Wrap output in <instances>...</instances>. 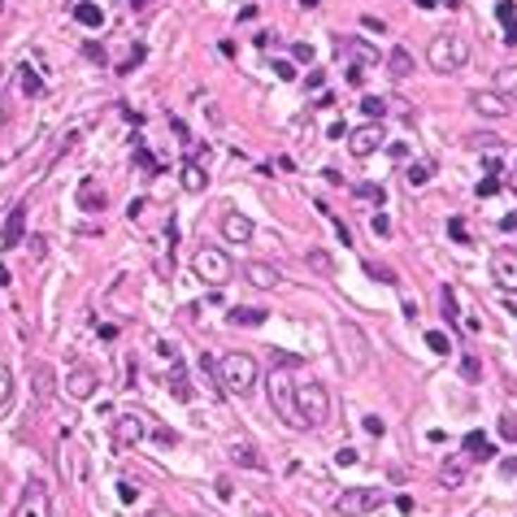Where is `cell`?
Instances as JSON below:
<instances>
[{"mask_svg": "<svg viewBox=\"0 0 517 517\" xmlns=\"http://www.w3.org/2000/svg\"><path fill=\"white\" fill-rule=\"evenodd\" d=\"M335 352H340L344 374H361V370L370 366V356H374L370 335L361 330L356 322H340V326H335Z\"/></svg>", "mask_w": 517, "mask_h": 517, "instance_id": "2", "label": "cell"}, {"mask_svg": "<svg viewBox=\"0 0 517 517\" xmlns=\"http://www.w3.org/2000/svg\"><path fill=\"white\" fill-rule=\"evenodd\" d=\"M79 204H83L87 213H105L109 196H105V187H100L96 178H83V183H79Z\"/></svg>", "mask_w": 517, "mask_h": 517, "instance_id": "18", "label": "cell"}, {"mask_svg": "<svg viewBox=\"0 0 517 517\" xmlns=\"http://www.w3.org/2000/svg\"><path fill=\"white\" fill-rule=\"evenodd\" d=\"M27 239V204H13L9 218H5V230H0V244L5 248H18Z\"/></svg>", "mask_w": 517, "mask_h": 517, "instance_id": "14", "label": "cell"}, {"mask_svg": "<svg viewBox=\"0 0 517 517\" xmlns=\"http://www.w3.org/2000/svg\"><path fill=\"white\" fill-rule=\"evenodd\" d=\"M0 13H5V0H0Z\"/></svg>", "mask_w": 517, "mask_h": 517, "instance_id": "60", "label": "cell"}, {"mask_svg": "<svg viewBox=\"0 0 517 517\" xmlns=\"http://www.w3.org/2000/svg\"><path fill=\"white\" fill-rule=\"evenodd\" d=\"M300 366V356H292V352H274L270 356V404H274V413L287 426H296V430H304L300 426V413H296V378L287 374V370H296Z\"/></svg>", "mask_w": 517, "mask_h": 517, "instance_id": "1", "label": "cell"}, {"mask_svg": "<svg viewBox=\"0 0 517 517\" xmlns=\"http://www.w3.org/2000/svg\"><path fill=\"white\" fill-rule=\"evenodd\" d=\"M382 504V491L378 487H348L340 500H335V517H366Z\"/></svg>", "mask_w": 517, "mask_h": 517, "instance_id": "7", "label": "cell"}, {"mask_svg": "<svg viewBox=\"0 0 517 517\" xmlns=\"http://www.w3.org/2000/svg\"><path fill=\"white\" fill-rule=\"evenodd\" d=\"M430 178H435V166H430V161L404 166V183H409V187H422V183H430Z\"/></svg>", "mask_w": 517, "mask_h": 517, "instance_id": "27", "label": "cell"}, {"mask_svg": "<svg viewBox=\"0 0 517 517\" xmlns=\"http://www.w3.org/2000/svg\"><path fill=\"white\" fill-rule=\"evenodd\" d=\"M496 18L504 22V31L517 27V5H513V0H500V5H496Z\"/></svg>", "mask_w": 517, "mask_h": 517, "instance_id": "37", "label": "cell"}, {"mask_svg": "<svg viewBox=\"0 0 517 517\" xmlns=\"http://www.w3.org/2000/svg\"><path fill=\"white\" fill-rule=\"evenodd\" d=\"M366 274H370L374 282H382V287H396V282H400L392 266H378V261H366Z\"/></svg>", "mask_w": 517, "mask_h": 517, "instance_id": "32", "label": "cell"}, {"mask_svg": "<svg viewBox=\"0 0 517 517\" xmlns=\"http://www.w3.org/2000/svg\"><path fill=\"white\" fill-rule=\"evenodd\" d=\"M183 187H187L192 196H200L204 187H209V170H204L196 157H192V161H183Z\"/></svg>", "mask_w": 517, "mask_h": 517, "instance_id": "21", "label": "cell"}, {"mask_svg": "<svg viewBox=\"0 0 517 517\" xmlns=\"http://www.w3.org/2000/svg\"><path fill=\"white\" fill-rule=\"evenodd\" d=\"M500 470H504V474H517V456H509V461H500Z\"/></svg>", "mask_w": 517, "mask_h": 517, "instance_id": "55", "label": "cell"}, {"mask_svg": "<svg viewBox=\"0 0 517 517\" xmlns=\"http://www.w3.org/2000/svg\"><path fill=\"white\" fill-rule=\"evenodd\" d=\"M13 517H53V500H48V487H44V482H27V491H22V500H18Z\"/></svg>", "mask_w": 517, "mask_h": 517, "instance_id": "8", "label": "cell"}, {"mask_svg": "<svg viewBox=\"0 0 517 517\" xmlns=\"http://www.w3.org/2000/svg\"><path fill=\"white\" fill-rule=\"evenodd\" d=\"M239 274H244V282H248V287H256V292H274L278 282H282V274H278L274 266H266V261H248Z\"/></svg>", "mask_w": 517, "mask_h": 517, "instance_id": "13", "label": "cell"}, {"mask_svg": "<svg viewBox=\"0 0 517 517\" xmlns=\"http://www.w3.org/2000/svg\"><path fill=\"white\" fill-rule=\"evenodd\" d=\"M9 396H13V374H9V366H0V409L9 404Z\"/></svg>", "mask_w": 517, "mask_h": 517, "instance_id": "38", "label": "cell"}, {"mask_svg": "<svg viewBox=\"0 0 517 517\" xmlns=\"http://www.w3.org/2000/svg\"><path fill=\"white\" fill-rule=\"evenodd\" d=\"M461 452L478 465V461H491V456H496V444H491L482 430H470V435H465V444H461Z\"/></svg>", "mask_w": 517, "mask_h": 517, "instance_id": "19", "label": "cell"}, {"mask_svg": "<svg viewBox=\"0 0 517 517\" xmlns=\"http://www.w3.org/2000/svg\"><path fill=\"white\" fill-rule=\"evenodd\" d=\"M83 53H87L92 61H100V66H105V48H100V44H83Z\"/></svg>", "mask_w": 517, "mask_h": 517, "instance_id": "49", "label": "cell"}, {"mask_svg": "<svg viewBox=\"0 0 517 517\" xmlns=\"http://www.w3.org/2000/svg\"><path fill=\"white\" fill-rule=\"evenodd\" d=\"M361 113H366L370 122H374V118L382 122V113H387V100H382V96H366V100H361Z\"/></svg>", "mask_w": 517, "mask_h": 517, "instance_id": "34", "label": "cell"}, {"mask_svg": "<svg viewBox=\"0 0 517 517\" xmlns=\"http://www.w3.org/2000/svg\"><path fill=\"white\" fill-rule=\"evenodd\" d=\"M335 465H356V452L352 448H340V452H335Z\"/></svg>", "mask_w": 517, "mask_h": 517, "instance_id": "50", "label": "cell"}, {"mask_svg": "<svg viewBox=\"0 0 517 517\" xmlns=\"http://www.w3.org/2000/svg\"><path fill=\"white\" fill-rule=\"evenodd\" d=\"M370 230H374L378 239H382V235H392V218H387V213H374V218H370Z\"/></svg>", "mask_w": 517, "mask_h": 517, "instance_id": "41", "label": "cell"}, {"mask_svg": "<svg viewBox=\"0 0 517 517\" xmlns=\"http://www.w3.org/2000/svg\"><path fill=\"white\" fill-rule=\"evenodd\" d=\"M266 318H270L266 309H230V313H226V322H230V326H248V330H252V326H261Z\"/></svg>", "mask_w": 517, "mask_h": 517, "instance_id": "25", "label": "cell"}, {"mask_svg": "<svg viewBox=\"0 0 517 517\" xmlns=\"http://www.w3.org/2000/svg\"><path fill=\"white\" fill-rule=\"evenodd\" d=\"M152 439H157V444H166V448H174V430H152Z\"/></svg>", "mask_w": 517, "mask_h": 517, "instance_id": "51", "label": "cell"}, {"mask_svg": "<svg viewBox=\"0 0 517 517\" xmlns=\"http://www.w3.org/2000/svg\"><path fill=\"white\" fill-rule=\"evenodd\" d=\"M304 261H309V270H318L322 278H330V274H335V256H330L326 248H309Z\"/></svg>", "mask_w": 517, "mask_h": 517, "instance_id": "28", "label": "cell"}, {"mask_svg": "<svg viewBox=\"0 0 517 517\" xmlns=\"http://www.w3.org/2000/svg\"><path fill=\"white\" fill-rule=\"evenodd\" d=\"M135 496H139V487H131V478H122L118 482V500L122 504H135Z\"/></svg>", "mask_w": 517, "mask_h": 517, "instance_id": "42", "label": "cell"}, {"mask_svg": "<svg viewBox=\"0 0 517 517\" xmlns=\"http://www.w3.org/2000/svg\"><path fill=\"white\" fill-rule=\"evenodd\" d=\"M366 430L370 435H382V418H366Z\"/></svg>", "mask_w": 517, "mask_h": 517, "instance_id": "53", "label": "cell"}, {"mask_svg": "<svg viewBox=\"0 0 517 517\" xmlns=\"http://www.w3.org/2000/svg\"><path fill=\"white\" fill-rule=\"evenodd\" d=\"M426 348H430L435 356H448V352H452V340H448L444 330H430V335H426Z\"/></svg>", "mask_w": 517, "mask_h": 517, "instance_id": "33", "label": "cell"}, {"mask_svg": "<svg viewBox=\"0 0 517 517\" xmlns=\"http://www.w3.org/2000/svg\"><path fill=\"white\" fill-rule=\"evenodd\" d=\"M218 382L226 396H248L256 387V356L252 352H226L218 361Z\"/></svg>", "mask_w": 517, "mask_h": 517, "instance_id": "4", "label": "cell"}, {"mask_svg": "<svg viewBox=\"0 0 517 517\" xmlns=\"http://www.w3.org/2000/svg\"><path fill=\"white\" fill-rule=\"evenodd\" d=\"M352 192H356L361 200H378V204H382V187H378V183H356Z\"/></svg>", "mask_w": 517, "mask_h": 517, "instance_id": "39", "label": "cell"}, {"mask_svg": "<svg viewBox=\"0 0 517 517\" xmlns=\"http://www.w3.org/2000/svg\"><path fill=\"white\" fill-rule=\"evenodd\" d=\"M230 461L244 465V470H266V456L256 452L252 444H230Z\"/></svg>", "mask_w": 517, "mask_h": 517, "instance_id": "23", "label": "cell"}, {"mask_svg": "<svg viewBox=\"0 0 517 517\" xmlns=\"http://www.w3.org/2000/svg\"><path fill=\"white\" fill-rule=\"evenodd\" d=\"M504 44H513V48H517V27H509V31H504Z\"/></svg>", "mask_w": 517, "mask_h": 517, "instance_id": "56", "label": "cell"}, {"mask_svg": "<svg viewBox=\"0 0 517 517\" xmlns=\"http://www.w3.org/2000/svg\"><path fill=\"white\" fill-rule=\"evenodd\" d=\"M222 235L230 239V244H252V222L244 218V213H222Z\"/></svg>", "mask_w": 517, "mask_h": 517, "instance_id": "17", "label": "cell"}, {"mask_svg": "<svg viewBox=\"0 0 517 517\" xmlns=\"http://www.w3.org/2000/svg\"><path fill=\"white\" fill-rule=\"evenodd\" d=\"M96 387H100V374H96L92 366H74V370L66 374V392H70L74 400H92Z\"/></svg>", "mask_w": 517, "mask_h": 517, "instance_id": "11", "label": "cell"}, {"mask_svg": "<svg viewBox=\"0 0 517 517\" xmlns=\"http://www.w3.org/2000/svg\"><path fill=\"white\" fill-rule=\"evenodd\" d=\"M426 61H430L439 74H452V70H461L465 61H470V39L456 35V31L435 35V39L426 44Z\"/></svg>", "mask_w": 517, "mask_h": 517, "instance_id": "5", "label": "cell"}, {"mask_svg": "<svg viewBox=\"0 0 517 517\" xmlns=\"http://www.w3.org/2000/svg\"><path fill=\"white\" fill-rule=\"evenodd\" d=\"M461 374L470 378V382H478V378H482V366H478V356H465V361H461Z\"/></svg>", "mask_w": 517, "mask_h": 517, "instance_id": "40", "label": "cell"}, {"mask_svg": "<svg viewBox=\"0 0 517 517\" xmlns=\"http://www.w3.org/2000/svg\"><path fill=\"white\" fill-rule=\"evenodd\" d=\"M409 70H413L409 48H392V57H387V74H392V79H409Z\"/></svg>", "mask_w": 517, "mask_h": 517, "instance_id": "26", "label": "cell"}, {"mask_svg": "<svg viewBox=\"0 0 517 517\" xmlns=\"http://www.w3.org/2000/svg\"><path fill=\"white\" fill-rule=\"evenodd\" d=\"M500 430H504V439H513V444H517V422L509 418V413H504V418H500Z\"/></svg>", "mask_w": 517, "mask_h": 517, "instance_id": "48", "label": "cell"}, {"mask_svg": "<svg viewBox=\"0 0 517 517\" xmlns=\"http://www.w3.org/2000/svg\"><path fill=\"white\" fill-rule=\"evenodd\" d=\"M470 105H474V113H482V118H504V113L513 109L500 92H474V96H470Z\"/></svg>", "mask_w": 517, "mask_h": 517, "instance_id": "15", "label": "cell"}, {"mask_svg": "<svg viewBox=\"0 0 517 517\" xmlns=\"http://www.w3.org/2000/svg\"><path fill=\"white\" fill-rule=\"evenodd\" d=\"M22 96H31V100H39V96H44V79H39L31 66H22Z\"/></svg>", "mask_w": 517, "mask_h": 517, "instance_id": "31", "label": "cell"}, {"mask_svg": "<svg viewBox=\"0 0 517 517\" xmlns=\"http://www.w3.org/2000/svg\"><path fill=\"white\" fill-rule=\"evenodd\" d=\"M496 87H500L504 100H517V66H504V70L496 74Z\"/></svg>", "mask_w": 517, "mask_h": 517, "instance_id": "30", "label": "cell"}, {"mask_svg": "<svg viewBox=\"0 0 517 517\" xmlns=\"http://www.w3.org/2000/svg\"><path fill=\"white\" fill-rule=\"evenodd\" d=\"M0 287H9V270H0Z\"/></svg>", "mask_w": 517, "mask_h": 517, "instance_id": "58", "label": "cell"}, {"mask_svg": "<svg viewBox=\"0 0 517 517\" xmlns=\"http://www.w3.org/2000/svg\"><path fill=\"white\" fill-rule=\"evenodd\" d=\"M500 192V178H482L478 183V196H496Z\"/></svg>", "mask_w": 517, "mask_h": 517, "instance_id": "47", "label": "cell"}, {"mask_svg": "<svg viewBox=\"0 0 517 517\" xmlns=\"http://www.w3.org/2000/svg\"><path fill=\"white\" fill-rule=\"evenodd\" d=\"M300 5H304V9H313V5H322V0H300Z\"/></svg>", "mask_w": 517, "mask_h": 517, "instance_id": "59", "label": "cell"}, {"mask_svg": "<svg viewBox=\"0 0 517 517\" xmlns=\"http://www.w3.org/2000/svg\"><path fill=\"white\" fill-rule=\"evenodd\" d=\"M448 235H452V244H470V226H465V218H448Z\"/></svg>", "mask_w": 517, "mask_h": 517, "instance_id": "36", "label": "cell"}, {"mask_svg": "<svg viewBox=\"0 0 517 517\" xmlns=\"http://www.w3.org/2000/svg\"><path fill=\"white\" fill-rule=\"evenodd\" d=\"M439 313H444L448 322H456V313H461V309H456V296H452V287H444V292H439Z\"/></svg>", "mask_w": 517, "mask_h": 517, "instance_id": "35", "label": "cell"}, {"mask_svg": "<svg viewBox=\"0 0 517 517\" xmlns=\"http://www.w3.org/2000/svg\"><path fill=\"white\" fill-rule=\"evenodd\" d=\"M166 387L174 400H192V382H187V370L178 366V361H170V374H166Z\"/></svg>", "mask_w": 517, "mask_h": 517, "instance_id": "22", "label": "cell"}, {"mask_svg": "<svg viewBox=\"0 0 517 517\" xmlns=\"http://www.w3.org/2000/svg\"><path fill=\"white\" fill-rule=\"evenodd\" d=\"M413 5H418V9H435V5H439V0H413Z\"/></svg>", "mask_w": 517, "mask_h": 517, "instance_id": "57", "label": "cell"}, {"mask_svg": "<svg viewBox=\"0 0 517 517\" xmlns=\"http://www.w3.org/2000/svg\"><path fill=\"white\" fill-rule=\"evenodd\" d=\"M274 74H278L282 83H292V79H296V66H292V61H274Z\"/></svg>", "mask_w": 517, "mask_h": 517, "instance_id": "44", "label": "cell"}, {"mask_svg": "<svg viewBox=\"0 0 517 517\" xmlns=\"http://www.w3.org/2000/svg\"><path fill=\"white\" fill-rule=\"evenodd\" d=\"M292 57H296V61H309V66H313V48H309V44H296V48H292Z\"/></svg>", "mask_w": 517, "mask_h": 517, "instance_id": "46", "label": "cell"}, {"mask_svg": "<svg viewBox=\"0 0 517 517\" xmlns=\"http://www.w3.org/2000/svg\"><path fill=\"white\" fill-rule=\"evenodd\" d=\"M74 22H79V27H105V13H100V5L96 0H79V5H74Z\"/></svg>", "mask_w": 517, "mask_h": 517, "instance_id": "24", "label": "cell"}, {"mask_svg": "<svg viewBox=\"0 0 517 517\" xmlns=\"http://www.w3.org/2000/svg\"><path fill=\"white\" fill-rule=\"evenodd\" d=\"M491 274L504 292H517V248H496L491 252Z\"/></svg>", "mask_w": 517, "mask_h": 517, "instance_id": "10", "label": "cell"}, {"mask_svg": "<svg viewBox=\"0 0 517 517\" xmlns=\"http://www.w3.org/2000/svg\"><path fill=\"white\" fill-rule=\"evenodd\" d=\"M31 382H35V396H39V400H53L57 374H53V366H48V361H35V366H31Z\"/></svg>", "mask_w": 517, "mask_h": 517, "instance_id": "20", "label": "cell"}, {"mask_svg": "<svg viewBox=\"0 0 517 517\" xmlns=\"http://www.w3.org/2000/svg\"><path fill=\"white\" fill-rule=\"evenodd\" d=\"M500 230H517V209H513V213H504V218H500Z\"/></svg>", "mask_w": 517, "mask_h": 517, "instance_id": "52", "label": "cell"}, {"mask_svg": "<svg viewBox=\"0 0 517 517\" xmlns=\"http://www.w3.org/2000/svg\"><path fill=\"white\" fill-rule=\"evenodd\" d=\"M378 148H382V126H374V122L348 135V152H352V157H374Z\"/></svg>", "mask_w": 517, "mask_h": 517, "instance_id": "12", "label": "cell"}, {"mask_svg": "<svg viewBox=\"0 0 517 517\" xmlns=\"http://www.w3.org/2000/svg\"><path fill=\"white\" fill-rule=\"evenodd\" d=\"M296 413H300L304 430H318V426L330 422V392L318 378H300L296 382Z\"/></svg>", "mask_w": 517, "mask_h": 517, "instance_id": "3", "label": "cell"}, {"mask_svg": "<svg viewBox=\"0 0 517 517\" xmlns=\"http://www.w3.org/2000/svg\"><path fill=\"white\" fill-rule=\"evenodd\" d=\"M144 439V418L139 413H113V448L126 452Z\"/></svg>", "mask_w": 517, "mask_h": 517, "instance_id": "9", "label": "cell"}, {"mask_svg": "<svg viewBox=\"0 0 517 517\" xmlns=\"http://www.w3.org/2000/svg\"><path fill=\"white\" fill-rule=\"evenodd\" d=\"M135 161H139V166H144V174H157V161H152V152H148V148H144V144H139V148H135Z\"/></svg>", "mask_w": 517, "mask_h": 517, "instance_id": "43", "label": "cell"}, {"mask_svg": "<svg viewBox=\"0 0 517 517\" xmlns=\"http://www.w3.org/2000/svg\"><path fill=\"white\" fill-rule=\"evenodd\" d=\"M396 509L400 513H413V496H396Z\"/></svg>", "mask_w": 517, "mask_h": 517, "instance_id": "54", "label": "cell"}, {"mask_svg": "<svg viewBox=\"0 0 517 517\" xmlns=\"http://www.w3.org/2000/svg\"><path fill=\"white\" fill-rule=\"evenodd\" d=\"M470 470H474V461L465 456V452H456V456H448V461H444V470H439V478H444V487L452 491V487H461L465 478H470Z\"/></svg>", "mask_w": 517, "mask_h": 517, "instance_id": "16", "label": "cell"}, {"mask_svg": "<svg viewBox=\"0 0 517 517\" xmlns=\"http://www.w3.org/2000/svg\"><path fill=\"white\" fill-rule=\"evenodd\" d=\"M139 61H144V48L135 44V48H131V57H126V66H118V70H122V74H131V70H135Z\"/></svg>", "mask_w": 517, "mask_h": 517, "instance_id": "45", "label": "cell"}, {"mask_svg": "<svg viewBox=\"0 0 517 517\" xmlns=\"http://www.w3.org/2000/svg\"><path fill=\"white\" fill-rule=\"evenodd\" d=\"M335 48L340 53H352L361 66H374V48H366V44H356V39H335Z\"/></svg>", "mask_w": 517, "mask_h": 517, "instance_id": "29", "label": "cell"}, {"mask_svg": "<svg viewBox=\"0 0 517 517\" xmlns=\"http://www.w3.org/2000/svg\"><path fill=\"white\" fill-rule=\"evenodd\" d=\"M192 270H196V278L200 282H209V287H226L230 278H235V261L222 252V248H196V256H192Z\"/></svg>", "mask_w": 517, "mask_h": 517, "instance_id": "6", "label": "cell"}]
</instances>
